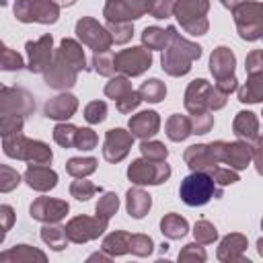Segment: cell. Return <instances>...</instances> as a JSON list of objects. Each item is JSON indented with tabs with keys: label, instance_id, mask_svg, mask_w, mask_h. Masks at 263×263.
Segmentation results:
<instances>
[{
	"label": "cell",
	"instance_id": "1",
	"mask_svg": "<svg viewBox=\"0 0 263 263\" xmlns=\"http://www.w3.org/2000/svg\"><path fill=\"white\" fill-rule=\"evenodd\" d=\"M201 55V47L183 39L177 29H171L168 45L162 49V70L171 76H183L191 70V62Z\"/></svg>",
	"mask_w": 263,
	"mask_h": 263
},
{
	"label": "cell",
	"instance_id": "2",
	"mask_svg": "<svg viewBox=\"0 0 263 263\" xmlns=\"http://www.w3.org/2000/svg\"><path fill=\"white\" fill-rule=\"evenodd\" d=\"M220 195H222V187L216 185V181L208 171H193L181 181V187H179L181 201L191 208L205 205L212 197H220Z\"/></svg>",
	"mask_w": 263,
	"mask_h": 263
},
{
	"label": "cell",
	"instance_id": "3",
	"mask_svg": "<svg viewBox=\"0 0 263 263\" xmlns=\"http://www.w3.org/2000/svg\"><path fill=\"white\" fill-rule=\"evenodd\" d=\"M2 148L10 158H21L31 164H49L53 154L45 142L27 140L23 134H12L2 138Z\"/></svg>",
	"mask_w": 263,
	"mask_h": 263
},
{
	"label": "cell",
	"instance_id": "4",
	"mask_svg": "<svg viewBox=\"0 0 263 263\" xmlns=\"http://www.w3.org/2000/svg\"><path fill=\"white\" fill-rule=\"evenodd\" d=\"M226 103V95L216 86L212 88L208 80H193L185 92V107L189 113H203L205 109H220Z\"/></svg>",
	"mask_w": 263,
	"mask_h": 263
},
{
	"label": "cell",
	"instance_id": "5",
	"mask_svg": "<svg viewBox=\"0 0 263 263\" xmlns=\"http://www.w3.org/2000/svg\"><path fill=\"white\" fill-rule=\"evenodd\" d=\"M173 12L177 14L181 27L191 35H203L208 31V0H179L173 4Z\"/></svg>",
	"mask_w": 263,
	"mask_h": 263
},
{
	"label": "cell",
	"instance_id": "6",
	"mask_svg": "<svg viewBox=\"0 0 263 263\" xmlns=\"http://www.w3.org/2000/svg\"><path fill=\"white\" fill-rule=\"evenodd\" d=\"M14 16L21 23H55L60 16V6L53 0H16Z\"/></svg>",
	"mask_w": 263,
	"mask_h": 263
},
{
	"label": "cell",
	"instance_id": "7",
	"mask_svg": "<svg viewBox=\"0 0 263 263\" xmlns=\"http://www.w3.org/2000/svg\"><path fill=\"white\" fill-rule=\"evenodd\" d=\"M127 177L136 185H160L162 181H166L171 177V168L164 160L154 162V160L138 158L129 164Z\"/></svg>",
	"mask_w": 263,
	"mask_h": 263
},
{
	"label": "cell",
	"instance_id": "8",
	"mask_svg": "<svg viewBox=\"0 0 263 263\" xmlns=\"http://www.w3.org/2000/svg\"><path fill=\"white\" fill-rule=\"evenodd\" d=\"M152 64V53L146 47L121 49L113 55V68L125 76H140Z\"/></svg>",
	"mask_w": 263,
	"mask_h": 263
},
{
	"label": "cell",
	"instance_id": "9",
	"mask_svg": "<svg viewBox=\"0 0 263 263\" xmlns=\"http://www.w3.org/2000/svg\"><path fill=\"white\" fill-rule=\"evenodd\" d=\"M105 95L117 103V109H119L121 113H129V111L136 109V107L140 105V101H142L140 92L129 86V82H127L125 76H115V78H111V82L105 86Z\"/></svg>",
	"mask_w": 263,
	"mask_h": 263
},
{
	"label": "cell",
	"instance_id": "10",
	"mask_svg": "<svg viewBox=\"0 0 263 263\" xmlns=\"http://www.w3.org/2000/svg\"><path fill=\"white\" fill-rule=\"evenodd\" d=\"M105 228H107V220H103L99 216L97 218L78 216V218L70 220L64 230H66L68 240H72V242H86V240L97 238L99 234H103Z\"/></svg>",
	"mask_w": 263,
	"mask_h": 263
},
{
	"label": "cell",
	"instance_id": "11",
	"mask_svg": "<svg viewBox=\"0 0 263 263\" xmlns=\"http://www.w3.org/2000/svg\"><path fill=\"white\" fill-rule=\"evenodd\" d=\"M76 33H78L80 41L86 43L88 47H92L95 51H107L113 43L109 31L105 27H101L95 18H88V16H84L76 23Z\"/></svg>",
	"mask_w": 263,
	"mask_h": 263
},
{
	"label": "cell",
	"instance_id": "12",
	"mask_svg": "<svg viewBox=\"0 0 263 263\" xmlns=\"http://www.w3.org/2000/svg\"><path fill=\"white\" fill-rule=\"evenodd\" d=\"M35 109L33 97L23 88H6L0 84V113H14V115H29Z\"/></svg>",
	"mask_w": 263,
	"mask_h": 263
},
{
	"label": "cell",
	"instance_id": "13",
	"mask_svg": "<svg viewBox=\"0 0 263 263\" xmlns=\"http://www.w3.org/2000/svg\"><path fill=\"white\" fill-rule=\"evenodd\" d=\"M76 74H78V70L58 51L53 62L45 70V82L51 88H70L76 82Z\"/></svg>",
	"mask_w": 263,
	"mask_h": 263
},
{
	"label": "cell",
	"instance_id": "14",
	"mask_svg": "<svg viewBox=\"0 0 263 263\" xmlns=\"http://www.w3.org/2000/svg\"><path fill=\"white\" fill-rule=\"evenodd\" d=\"M132 142H134V136L121 127H115V129H109L107 136H105V148H103V156L105 160L109 162H119L121 158L127 156L129 148H132Z\"/></svg>",
	"mask_w": 263,
	"mask_h": 263
},
{
	"label": "cell",
	"instance_id": "15",
	"mask_svg": "<svg viewBox=\"0 0 263 263\" xmlns=\"http://www.w3.org/2000/svg\"><path fill=\"white\" fill-rule=\"evenodd\" d=\"M148 8V0H117V2H107L105 6V16L109 23L117 21H134L140 18Z\"/></svg>",
	"mask_w": 263,
	"mask_h": 263
},
{
	"label": "cell",
	"instance_id": "16",
	"mask_svg": "<svg viewBox=\"0 0 263 263\" xmlns=\"http://www.w3.org/2000/svg\"><path fill=\"white\" fill-rule=\"evenodd\" d=\"M51 35H43L37 41H27V53H29V70L35 74H41L51 64Z\"/></svg>",
	"mask_w": 263,
	"mask_h": 263
},
{
	"label": "cell",
	"instance_id": "17",
	"mask_svg": "<svg viewBox=\"0 0 263 263\" xmlns=\"http://www.w3.org/2000/svg\"><path fill=\"white\" fill-rule=\"evenodd\" d=\"M68 214V203L60 199H49V197H37L31 203V218L41 220V222H58Z\"/></svg>",
	"mask_w": 263,
	"mask_h": 263
},
{
	"label": "cell",
	"instance_id": "18",
	"mask_svg": "<svg viewBox=\"0 0 263 263\" xmlns=\"http://www.w3.org/2000/svg\"><path fill=\"white\" fill-rule=\"evenodd\" d=\"M158 125H160V117L158 113L154 111H142L138 115H134L129 119V134L134 138H140V140H148L152 138L156 132H158Z\"/></svg>",
	"mask_w": 263,
	"mask_h": 263
},
{
	"label": "cell",
	"instance_id": "19",
	"mask_svg": "<svg viewBox=\"0 0 263 263\" xmlns=\"http://www.w3.org/2000/svg\"><path fill=\"white\" fill-rule=\"evenodd\" d=\"M25 181L31 189H37V191H49L58 185V175L45 166V164H31L25 173Z\"/></svg>",
	"mask_w": 263,
	"mask_h": 263
},
{
	"label": "cell",
	"instance_id": "20",
	"mask_svg": "<svg viewBox=\"0 0 263 263\" xmlns=\"http://www.w3.org/2000/svg\"><path fill=\"white\" fill-rule=\"evenodd\" d=\"M78 101L72 95H58L45 103V117L49 119H68L76 113Z\"/></svg>",
	"mask_w": 263,
	"mask_h": 263
},
{
	"label": "cell",
	"instance_id": "21",
	"mask_svg": "<svg viewBox=\"0 0 263 263\" xmlns=\"http://www.w3.org/2000/svg\"><path fill=\"white\" fill-rule=\"evenodd\" d=\"M185 162L193 168V171H208L212 166L218 164L212 146L205 144H197V146H189L185 150Z\"/></svg>",
	"mask_w": 263,
	"mask_h": 263
},
{
	"label": "cell",
	"instance_id": "22",
	"mask_svg": "<svg viewBox=\"0 0 263 263\" xmlns=\"http://www.w3.org/2000/svg\"><path fill=\"white\" fill-rule=\"evenodd\" d=\"M210 70H212V74H214L218 80L230 78V76H232V70H234V53H232L228 47H218V49L212 53Z\"/></svg>",
	"mask_w": 263,
	"mask_h": 263
},
{
	"label": "cell",
	"instance_id": "23",
	"mask_svg": "<svg viewBox=\"0 0 263 263\" xmlns=\"http://www.w3.org/2000/svg\"><path fill=\"white\" fill-rule=\"evenodd\" d=\"M249 158H251V148L247 144H240V142L226 144V142H222V160L228 162L230 166L245 168Z\"/></svg>",
	"mask_w": 263,
	"mask_h": 263
},
{
	"label": "cell",
	"instance_id": "24",
	"mask_svg": "<svg viewBox=\"0 0 263 263\" xmlns=\"http://www.w3.org/2000/svg\"><path fill=\"white\" fill-rule=\"evenodd\" d=\"M150 205H152V199H150V195L146 191H142L138 187L127 191V212H129V216L142 218V216H146Z\"/></svg>",
	"mask_w": 263,
	"mask_h": 263
},
{
	"label": "cell",
	"instance_id": "25",
	"mask_svg": "<svg viewBox=\"0 0 263 263\" xmlns=\"http://www.w3.org/2000/svg\"><path fill=\"white\" fill-rule=\"evenodd\" d=\"M160 230H162V234L168 236V238H181V236L187 234L189 226H187V220L181 218L179 214H168V216L162 218Z\"/></svg>",
	"mask_w": 263,
	"mask_h": 263
},
{
	"label": "cell",
	"instance_id": "26",
	"mask_svg": "<svg viewBox=\"0 0 263 263\" xmlns=\"http://www.w3.org/2000/svg\"><path fill=\"white\" fill-rule=\"evenodd\" d=\"M171 29L173 27H168L166 31L158 29V27H146L142 33L144 45H148V49H164L168 45V39H171Z\"/></svg>",
	"mask_w": 263,
	"mask_h": 263
},
{
	"label": "cell",
	"instance_id": "27",
	"mask_svg": "<svg viewBox=\"0 0 263 263\" xmlns=\"http://www.w3.org/2000/svg\"><path fill=\"white\" fill-rule=\"evenodd\" d=\"M191 134V121L183 115H173L166 121V136L173 142H181Z\"/></svg>",
	"mask_w": 263,
	"mask_h": 263
},
{
	"label": "cell",
	"instance_id": "28",
	"mask_svg": "<svg viewBox=\"0 0 263 263\" xmlns=\"http://www.w3.org/2000/svg\"><path fill=\"white\" fill-rule=\"evenodd\" d=\"M78 72L80 70H84V53H82V47L76 43V41H72V39H64L62 43H60V49H58Z\"/></svg>",
	"mask_w": 263,
	"mask_h": 263
},
{
	"label": "cell",
	"instance_id": "29",
	"mask_svg": "<svg viewBox=\"0 0 263 263\" xmlns=\"http://www.w3.org/2000/svg\"><path fill=\"white\" fill-rule=\"evenodd\" d=\"M234 134L238 138H245V140H251V138H257V119L253 113H238V117L234 119Z\"/></svg>",
	"mask_w": 263,
	"mask_h": 263
},
{
	"label": "cell",
	"instance_id": "30",
	"mask_svg": "<svg viewBox=\"0 0 263 263\" xmlns=\"http://www.w3.org/2000/svg\"><path fill=\"white\" fill-rule=\"evenodd\" d=\"M138 92H140L142 101L158 103V101H162V99H164V95H166V86H164L158 78H150V80H146V82L138 88Z\"/></svg>",
	"mask_w": 263,
	"mask_h": 263
},
{
	"label": "cell",
	"instance_id": "31",
	"mask_svg": "<svg viewBox=\"0 0 263 263\" xmlns=\"http://www.w3.org/2000/svg\"><path fill=\"white\" fill-rule=\"evenodd\" d=\"M41 238L43 242H47L53 251H62L68 242V236H66V230L62 226H51V222L47 226L41 228Z\"/></svg>",
	"mask_w": 263,
	"mask_h": 263
},
{
	"label": "cell",
	"instance_id": "32",
	"mask_svg": "<svg viewBox=\"0 0 263 263\" xmlns=\"http://www.w3.org/2000/svg\"><path fill=\"white\" fill-rule=\"evenodd\" d=\"M103 249L109 255H123V253H127L129 251V234L127 232H121V230L109 234L105 238V242H103Z\"/></svg>",
	"mask_w": 263,
	"mask_h": 263
},
{
	"label": "cell",
	"instance_id": "33",
	"mask_svg": "<svg viewBox=\"0 0 263 263\" xmlns=\"http://www.w3.org/2000/svg\"><path fill=\"white\" fill-rule=\"evenodd\" d=\"M66 171L76 179L86 177L97 171V158H90V156L88 158H70L66 164Z\"/></svg>",
	"mask_w": 263,
	"mask_h": 263
},
{
	"label": "cell",
	"instance_id": "34",
	"mask_svg": "<svg viewBox=\"0 0 263 263\" xmlns=\"http://www.w3.org/2000/svg\"><path fill=\"white\" fill-rule=\"evenodd\" d=\"M238 101H242V103H259L261 101V74H251V80L238 92Z\"/></svg>",
	"mask_w": 263,
	"mask_h": 263
},
{
	"label": "cell",
	"instance_id": "35",
	"mask_svg": "<svg viewBox=\"0 0 263 263\" xmlns=\"http://www.w3.org/2000/svg\"><path fill=\"white\" fill-rule=\"evenodd\" d=\"M78 127H74L72 123H58L53 127V140L64 146V148H72L74 146V138H76Z\"/></svg>",
	"mask_w": 263,
	"mask_h": 263
},
{
	"label": "cell",
	"instance_id": "36",
	"mask_svg": "<svg viewBox=\"0 0 263 263\" xmlns=\"http://www.w3.org/2000/svg\"><path fill=\"white\" fill-rule=\"evenodd\" d=\"M103 189L101 187H97V185H92L90 181H84L82 177L78 179V181H74L72 185H70V193L76 197V199H80V201H86L88 197H92L95 193H101Z\"/></svg>",
	"mask_w": 263,
	"mask_h": 263
},
{
	"label": "cell",
	"instance_id": "37",
	"mask_svg": "<svg viewBox=\"0 0 263 263\" xmlns=\"http://www.w3.org/2000/svg\"><path fill=\"white\" fill-rule=\"evenodd\" d=\"M23 66H25L23 58H21L16 51L8 49V47L0 41V70H21Z\"/></svg>",
	"mask_w": 263,
	"mask_h": 263
},
{
	"label": "cell",
	"instance_id": "38",
	"mask_svg": "<svg viewBox=\"0 0 263 263\" xmlns=\"http://www.w3.org/2000/svg\"><path fill=\"white\" fill-rule=\"evenodd\" d=\"M140 150H142V154H144L148 160H154V162L166 160V156H168V150H166L164 144H160V142H148V140H144V142L140 144Z\"/></svg>",
	"mask_w": 263,
	"mask_h": 263
},
{
	"label": "cell",
	"instance_id": "39",
	"mask_svg": "<svg viewBox=\"0 0 263 263\" xmlns=\"http://www.w3.org/2000/svg\"><path fill=\"white\" fill-rule=\"evenodd\" d=\"M117 208H119L117 195H115V193H105V195L99 199V203H97V216L103 218V220H109V218L117 212Z\"/></svg>",
	"mask_w": 263,
	"mask_h": 263
},
{
	"label": "cell",
	"instance_id": "40",
	"mask_svg": "<svg viewBox=\"0 0 263 263\" xmlns=\"http://www.w3.org/2000/svg\"><path fill=\"white\" fill-rule=\"evenodd\" d=\"M92 66L99 74L103 76H111L115 72L113 68V53L107 49V51H95V58H92Z\"/></svg>",
	"mask_w": 263,
	"mask_h": 263
},
{
	"label": "cell",
	"instance_id": "41",
	"mask_svg": "<svg viewBox=\"0 0 263 263\" xmlns=\"http://www.w3.org/2000/svg\"><path fill=\"white\" fill-rule=\"evenodd\" d=\"M33 257H37L39 261H45V255L41 253V251H35V249H31L29 245H18L16 249H12V251H8V253H4V255H0V261H4V259H33Z\"/></svg>",
	"mask_w": 263,
	"mask_h": 263
},
{
	"label": "cell",
	"instance_id": "42",
	"mask_svg": "<svg viewBox=\"0 0 263 263\" xmlns=\"http://www.w3.org/2000/svg\"><path fill=\"white\" fill-rule=\"evenodd\" d=\"M109 31H111V41H115V43H125V41L132 37V33H134L129 21L109 23Z\"/></svg>",
	"mask_w": 263,
	"mask_h": 263
},
{
	"label": "cell",
	"instance_id": "43",
	"mask_svg": "<svg viewBox=\"0 0 263 263\" xmlns=\"http://www.w3.org/2000/svg\"><path fill=\"white\" fill-rule=\"evenodd\" d=\"M107 117V105L105 101H92L84 107V119L88 123H101Z\"/></svg>",
	"mask_w": 263,
	"mask_h": 263
},
{
	"label": "cell",
	"instance_id": "44",
	"mask_svg": "<svg viewBox=\"0 0 263 263\" xmlns=\"http://www.w3.org/2000/svg\"><path fill=\"white\" fill-rule=\"evenodd\" d=\"M129 251L140 255V257L150 255L152 253V238L144 236V234H129Z\"/></svg>",
	"mask_w": 263,
	"mask_h": 263
},
{
	"label": "cell",
	"instance_id": "45",
	"mask_svg": "<svg viewBox=\"0 0 263 263\" xmlns=\"http://www.w3.org/2000/svg\"><path fill=\"white\" fill-rule=\"evenodd\" d=\"M18 183H21V175H18L14 168H10V166L0 164V191H2V193L12 191Z\"/></svg>",
	"mask_w": 263,
	"mask_h": 263
},
{
	"label": "cell",
	"instance_id": "46",
	"mask_svg": "<svg viewBox=\"0 0 263 263\" xmlns=\"http://www.w3.org/2000/svg\"><path fill=\"white\" fill-rule=\"evenodd\" d=\"M97 142H99L97 134H95L92 129H88V127H82V129L76 132L74 148H78V150H92V148L97 146Z\"/></svg>",
	"mask_w": 263,
	"mask_h": 263
},
{
	"label": "cell",
	"instance_id": "47",
	"mask_svg": "<svg viewBox=\"0 0 263 263\" xmlns=\"http://www.w3.org/2000/svg\"><path fill=\"white\" fill-rule=\"evenodd\" d=\"M146 12H150L154 18H168L173 12V0H148Z\"/></svg>",
	"mask_w": 263,
	"mask_h": 263
},
{
	"label": "cell",
	"instance_id": "48",
	"mask_svg": "<svg viewBox=\"0 0 263 263\" xmlns=\"http://www.w3.org/2000/svg\"><path fill=\"white\" fill-rule=\"evenodd\" d=\"M189 121H191V134H208L212 123H214L212 115L205 113V111L203 113H193Z\"/></svg>",
	"mask_w": 263,
	"mask_h": 263
},
{
	"label": "cell",
	"instance_id": "49",
	"mask_svg": "<svg viewBox=\"0 0 263 263\" xmlns=\"http://www.w3.org/2000/svg\"><path fill=\"white\" fill-rule=\"evenodd\" d=\"M208 173L212 175V179L216 181V185H228V183H236L238 181V175L236 173H232L230 168H222V166H212V168H208Z\"/></svg>",
	"mask_w": 263,
	"mask_h": 263
},
{
	"label": "cell",
	"instance_id": "50",
	"mask_svg": "<svg viewBox=\"0 0 263 263\" xmlns=\"http://www.w3.org/2000/svg\"><path fill=\"white\" fill-rule=\"evenodd\" d=\"M193 232H195V238H197L199 242H214V240H216V236H218L216 228H214L210 222H205V220L197 222Z\"/></svg>",
	"mask_w": 263,
	"mask_h": 263
},
{
	"label": "cell",
	"instance_id": "51",
	"mask_svg": "<svg viewBox=\"0 0 263 263\" xmlns=\"http://www.w3.org/2000/svg\"><path fill=\"white\" fill-rule=\"evenodd\" d=\"M14 224V210L10 205H0V228L8 230Z\"/></svg>",
	"mask_w": 263,
	"mask_h": 263
},
{
	"label": "cell",
	"instance_id": "52",
	"mask_svg": "<svg viewBox=\"0 0 263 263\" xmlns=\"http://www.w3.org/2000/svg\"><path fill=\"white\" fill-rule=\"evenodd\" d=\"M187 257H199L201 261L205 259V253H203V249H197V245H187L185 247V251L183 253H179V259H187Z\"/></svg>",
	"mask_w": 263,
	"mask_h": 263
},
{
	"label": "cell",
	"instance_id": "53",
	"mask_svg": "<svg viewBox=\"0 0 263 263\" xmlns=\"http://www.w3.org/2000/svg\"><path fill=\"white\" fill-rule=\"evenodd\" d=\"M259 60H261V51H253L249 58H247V70H249V74H261L259 72Z\"/></svg>",
	"mask_w": 263,
	"mask_h": 263
},
{
	"label": "cell",
	"instance_id": "54",
	"mask_svg": "<svg viewBox=\"0 0 263 263\" xmlns=\"http://www.w3.org/2000/svg\"><path fill=\"white\" fill-rule=\"evenodd\" d=\"M242 2H245V0H222V4H224L226 8H232V10H234L238 4H242Z\"/></svg>",
	"mask_w": 263,
	"mask_h": 263
},
{
	"label": "cell",
	"instance_id": "55",
	"mask_svg": "<svg viewBox=\"0 0 263 263\" xmlns=\"http://www.w3.org/2000/svg\"><path fill=\"white\" fill-rule=\"evenodd\" d=\"M4 236H6V230H4V228H0V242L4 240Z\"/></svg>",
	"mask_w": 263,
	"mask_h": 263
},
{
	"label": "cell",
	"instance_id": "56",
	"mask_svg": "<svg viewBox=\"0 0 263 263\" xmlns=\"http://www.w3.org/2000/svg\"><path fill=\"white\" fill-rule=\"evenodd\" d=\"M60 2H62V4H74L76 0H60Z\"/></svg>",
	"mask_w": 263,
	"mask_h": 263
},
{
	"label": "cell",
	"instance_id": "57",
	"mask_svg": "<svg viewBox=\"0 0 263 263\" xmlns=\"http://www.w3.org/2000/svg\"><path fill=\"white\" fill-rule=\"evenodd\" d=\"M109 2H117V0H109Z\"/></svg>",
	"mask_w": 263,
	"mask_h": 263
}]
</instances>
